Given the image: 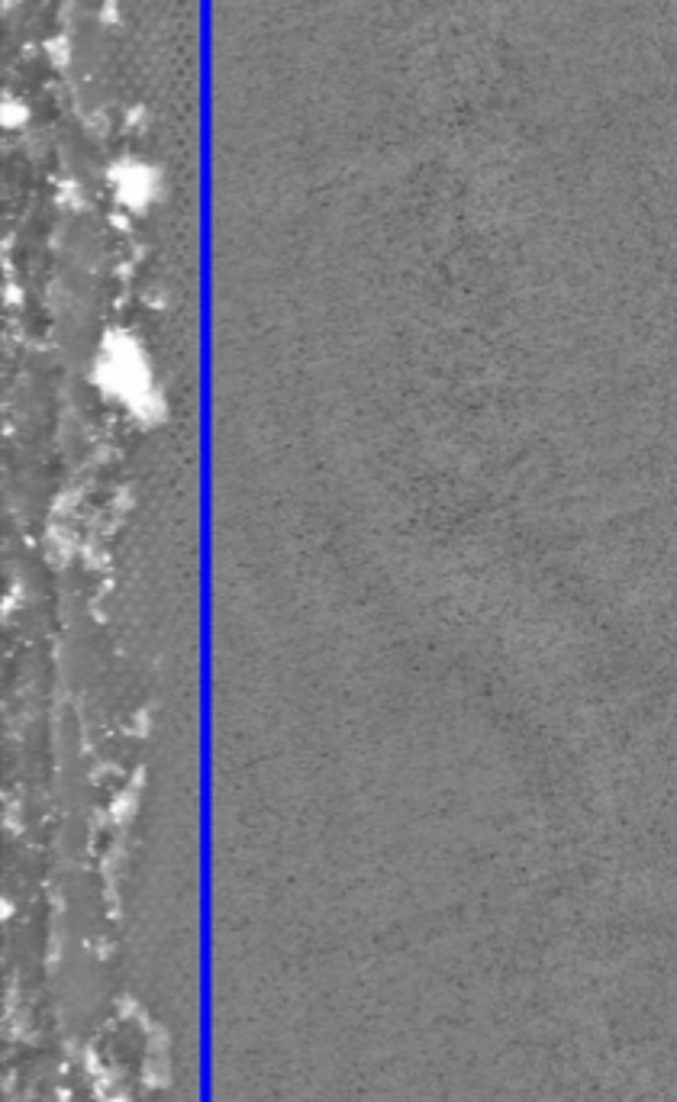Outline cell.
<instances>
[{"instance_id":"obj_1","label":"cell","mask_w":677,"mask_h":1102,"mask_svg":"<svg viewBox=\"0 0 677 1102\" xmlns=\"http://www.w3.org/2000/svg\"><path fill=\"white\" fill-rule=\"evenodd\" d=\"M104 374H107V387L114 394H120L124 400L136 403L145 397L149 390V374H145V365L136 352V345L129 342H107V362H104Z\"/></svg>"},{"instance_id":"obj_2","label":"cell","mask_w":677,"mask_h":1102,"mask_svg":"<svg viewBox=\"0 0 677 1102\" xmlns=\"http://www.w3.org/2000/svg\"><path fill=\"white\" fill-rule=\"evenodd\" d=\"M117 187H120V194H124L129 203H142L152 194L155 181H152V175L142 165H129L124 175H117Z\"/></svg>"}]
</instances>
